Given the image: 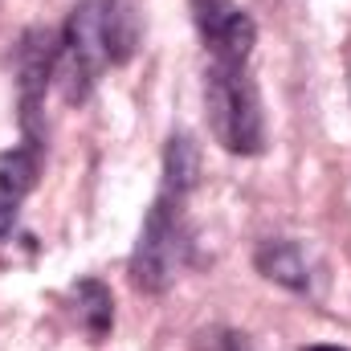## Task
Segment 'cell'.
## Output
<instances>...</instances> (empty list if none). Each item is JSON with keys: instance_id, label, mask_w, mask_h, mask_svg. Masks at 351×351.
<instances>
[{"instance_id": "1", "label": "cell", "mask_w": 351, "mask_h": 351, "mask_svg": "<svg viewBox=\"0 0 351 351\" xmlns=\"http://www.w3.org/2000/svg\"><path fill=\"white\" fill-rule=\"evenodd\" d=\"M135 37H139V25L127 0H82L70 12L58 41L53 78L62 82L66 102H82L110 66L127 62L135 49Z\"/></svg>"}, {"instance_id": "2", "label": "cell", "mask_w": 351, "mask_h": 351, "mask_svg": "<svg viewBox=\"0 0 351 351\" xmlns=\"http://www.w3.org/2000/svg\"><path fill=\"white\" fill-rule=\"evenodd\" d=\"M204 110L213 139L233 156H258L265 147L262 98L250 78V62H213L204 74Z\"/></svg>"}, {"instance_id": "3", "label": "cell", "mask_w": 351, "mask_h": 351, "mask_svg": "<svg viewBox=\"0 0 351 351\" xmlns=\"http://www.w3.org/2000/svg\"><path fill=\"white\" fill-rule=\"evenodd\" d=\"M188 262V221H184V196L172 192H160L143 229H139V241H135V254H131V282L147 294H160L176 282V274Z\"/></svg>"}, {"instance_id": "4", "label": "cell", "mask_w": 351, "mask_h": 351, "mask_svg": "<svg viewBox=\"0 0 351 351\" xmlns=\"http://www.w3.org/2000/svg\"><path fill=\"white\" fill-rule=\"evenodd\" d=\"M58 70V45L49 33L33 29L21 45V123L25 131L33 135L37 131V114H41V102H45V86Z\"/></svg>"}, {"instance_id": "5", "label": "cell", "mask_w": 351, "mask_h": 351, "mask_svg": "<svg viewBox=\"0 0 351 351\" xmlns=\"http://www.w3.org/2000/svg\"><path fill=\"white\" fill-rule=\"evenodd\" d=\"M254 262L262 269V278L286 286V290H306L311 286V262L294 241H262Z\"/></svg>"}, {"instance_id": "6", "label": "cell", "mask_w": 351, "mask_h": 351, "mask_svg": "<svg viewBox=\"0 0 351 351\" xmlns=\"http://www.w3.org/2000/svg\"><path fill=\"white\" fill-rule=\"evenodd\" d=\"M254 41H258V25H254L250 12H241V8H233L225 21H217V25L204 33V45H208L213 62H250Z\"/></svg>"}, {"instance_id": "7", "label": "cell", "mask_w": 351, "mask_h": 351, "mask_svg": "<svg viewBox=\"0 0 351 351\" xmlns=\"http://www.w3.org/2000/svg\"><path fill=\"white\" fill-rule=\"evenodd\" d=\"M74 315H78V327L90 335V343H102L114 327V298L110 290L98 282V278H86L74 286Z\"/></svg>"}, {"instance_id": "8", "label": "cell", "mask_w": 351, "mask_h": 351, "mask_svg": "<svg viewBox=\"0 0 351 351\" xmlns=\"http://www.w3.org/2000/svg\"><path fill=\"white\" fill-rule=\"evenodd\" d=\"M200 176V147L192 143V135H172L164 147V192L188 196L196 188Z\"/></svg>"}, {"instance_id": "9", "label": "cell", "mask_w": 351, "mask_h": 351, "mask_svg": "<svg viewBox=\"0 0 351 351\" xmlns=\"http://www.w3.org/2000/svg\"><path fill=\"white\" fill-rule=\"evenodd\" d=\"M37 184V152L33 147H12L0 156V188L12 192L16 200H25Z\"/></svg>"}, {"instance_id": "10", "label": "cell", "mask_w": 351, "mask_h": 351, "mask_svg": "<svg viewBox=\"0 0 351 351\" xmlns=\"http://www.w3.org/2000/svg\"><path fill=\"white\" fill-rule=\"evenodd\" d=\"M192 12H196L200 33H208L217 21H225V16L233 12V0H192Z\"/></svg>"}, {"instance_id": "11", "label": "cell", "mask_w": 351, "mask_h": 351, "mask_svg": "<svg viewBox=\"0 0 351 351\" xmlns=\"http://www.w3.org/2000/svg\"><path fill=\"white\" fill-rule=\"evenodd\" d=\"M16 208H21V200H16L12 192H4V188H0V237H8V233H12V225H16Z\"/></svg>"}, {"instance_id": "12", "label": "cell", "mask_w": 351, "mask_h": 351, "mask_svg": "<svg viewBox=\"0 0 351 351\" xmlns=\"http://www.w3.org/2000/svg\"><path fill=\"white\" fill-rule=\"evenodd\" d=\"M221 351H254V348H250V339H245V335H237V331H229V335L221 339Z\"/></svg>"}, {"instance_id": "13", "label": "cell", "mask_w": 351, "mask_h": 351, "mask_svg": "<svg viewBox=\"0 0 351 351\" xmlns=\"http://www.w3.org/2000/svg\"><path fill=\"white\" fill-rule=\"evenodd\" d=\"M302 351H348V348H331V343H311V348H302Z\"/></svg>"}]
</instances>
